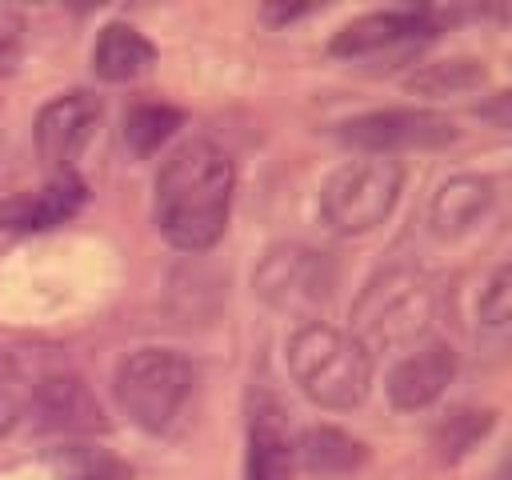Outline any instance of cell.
Wrapping results in <instances>:
<instances>
[{"label": "cell", "mask_w": 512, "mask_h": 480, "mask_svg": "<svg viewBox=\"0 0 512 480\" xmlns=\"http://www.w3.org/2000/svg\"><path fill=\"white\" fill-rule=\"evenodd\" d=\"M236 168L232 156L204 136L180 140L156 172V228L180 252H208L224 228L232 208Z\"/></svg>", "instance_id": "obj_1"}, {"label": "cell", "mask_w": 512, "mask_h": 480, "mask_svg": "<svg viewBox=\"0 0 512 480\" xmlns=\"http://www.w3.org/2000/svg\"><path fill=\"white\" fill-rule=\"evenodd\" d=\"M436 320V288L428 272L412 264L380 268L352 304V336L364 352L372 348H412Z\"/></svg>", "instance_id": "obj_2"}, {"label": "cell", "mask_w": 512, "mask_h": 480, "mask_svg": "<svg viewBox=\"0 0 512 480\" xmlns=\"http://www.w3.org/2000/svg\"><path fill=\"white\" fill-rule=\"evenodd\" d=\"M288 372L312 404L348 412V408L364 404V396H368L372 356L344 328L300 324L288 336Z\"/></svg>", "instance_id": "obj_3"}, {"label": "cell", "mask_w": 512, "mask_h": 480, "mask_svg": "<svg viewBox=\"0 0 512 480\" xmlns=\"http://www.w3.org/2000/svg\"><path fill=\"white\" fill-rule=\"evenodd\" d=\"M196 368L176 348H136L116 364L112 392L124 416L144 432H164L192 396Z\"/></svg>", "instance_id": "obj_4"}, {"label": "cell", "mask_w": 512, "mask_h": 480, "mask_svg": "<svg viewBox=\"0 0 512 480\" xmlns=\"http://www.w3.org/2000/svg\"><path fill=\"white\" fill-rule=\"evenodd\" d=\"M404 168L392 156H360L340 164L320 188V220L340 236H364L388 220L400 200Z\"/></svg>", "instance_id": "obj_5"}, {"label": "cell", "mask_w": 512, "mask_h": 480, "mask_svg": "<svg viewBox=\"0 0 512 480\" xmlns=\"http://www.w3.org/2000/svg\"><path fill=\"white\" fill-rule=\"evenodd\" d=\"M336 276L340 272H336V260L328 252L300 244V240H284L260 256V264L252 272V288L276 312L312 316L332 300Z\"/></svg>", "instance_id": "obj_6"}, {"label": "cell", "mask_w": 512, "mask_h": 480, "mask_svg": "<svg viewBox=\"0 0 512 480\" xmlns=\"http://www.w3.org/2000/svg\"><path fill=\"white\" fill-rule=\"evenodd\" d=\"M340 140L364 156H388L400 148H444L456 140V124L432 108H376L344 120Z\"/></svg>", "instance_id": "obj_7"}, {"label": "cell", "mask_w": 512, "mask_h": 480, "mask_svg": "<svg viewBox=\"0 0 512 480\" xmlns=\"http://www.w3.org/2000/svg\"><path fill=\"white\" fill-rule=\"evenodd\" d=\"M24 416L40 428V432H56V436H92L104 432V408L92 396V388L64 368H40L28 384L24 396Z\"/></svg>", "instance_id": "obj_8"}, {"label": "cell", "mask_w": 512, "mask_h": 480, "mask_svg": "<svg viewBox=\"0 0 512 480\" xmlns=\"http://www.w3.org/2000/svg\"><path fill=\"white\" fill-rule=\"evenodd\" d=\"M100 96L76 88L64 92L56 100H48L36 112L32 136H36V156L52 176H72L76 160L84 156V148L92 144L96 128H100Z\"/></svg>", "instance_id": "obj_9"}, {"label": "cell", "mask_w": 512, "mask_h": 480, "mask_svg": "<svg viewBox=\"0 0 512 480\" xmlns=\"http://www.w3.org/2000/svg\"><path fill=\"white\" fill-rule=\"evenodd\" d=\"M456 376V348L448 340L412 344L388 372V400L396 412H420L444 396Z\"/></svg>", "instance_id": "obj_10"}, {"label": "cell", "mask_w": 512, "mask_h": 480, "mask_svg": "<svg viewBox=\"0 0 512 480\" xmlns=\"http://www.w3.org/2000/svg\"><path fill=\"white\" fill-rule=\"evenodd\" d=\"M432 32H436L432 12H368V16H356L352 24H344L332 36L328 52L344 56V60H360V56L388 52L396 44H412Z\"/></svg>", "instance_id": "obj_11"}, {"label": "cell", "mask_w": 512, "mask_h": 480, "mask_svg": "<svg viewBox=\"0 0 512 480\" xmlns=\"http://www.w3.org/2000/svg\"><path fill=\"white\" fill-rule=\"evenodd\" d=\"M84 196H88V188H84V180L76 172L72 176H52L36 192L8 196L0 204V224L12 228V232H44V228H56L68 216H76Z\"/></svg>", "instance_id": "obj_12"}, {"label": "cell", "mask_w": 512, "mask_h": 480, "mask_svg": "<svg viewBox=\"0 0 512 480\" xmlns=\"http://www.w3.org/2000/svg\"><path fill=\"white\" fill-rule=\"evenodd\" d=\"M496 200V184L480 172H460V176H448L436 192H432V204H428V224L436 236L452 240V236H464L472 224H480L488 216Z\"/></svg>", "instance_id": "obj_13"}, {"label": "cell", "mask_w": 512, "mask_h": 480, "mask_svg": "<svg viewBox=\"0 0 512 480\" xmlns=\"http://www.w3.org/2000/svg\"><path fill=\"white\" fill-rule=\"evenodd\" d=\"M152 60H156V48H152V40H148L140 28L112 20V24H104V28L96 32V44H92V72H96L100 80H108V84H128V80L144 76V72L152 68Z\"/></svg>", "instance_id": "obj_14"}, {"label": "cell", "mask_w": 512, "mask_h": 480, "mask_svg": "<svg viewBox=\"0 0 512 480\" xmlns=\"http://www.w3.org/2000/svg\"><path fill=\"white\" fill-rule=\"evenodd\" d=\"M296 456H300V464L312 476H320V480H344L356 468H364L368 448L356 436H348L344 428L312 424V428H304V436L296 444Z\"/></svg>", "instance_id": "obj_15"}, {"label": "cell", "mask_w": 512, "mask_h": 480, "mask_svg": "<svg viewBox=\"0 0 512 480\" xmlns=\"http://www.w3.org/2000/svg\"><path fill=\"white\" fill-rule=\"evenodd\" d=\"M296 476V444L276 412H256L248 428V460L244 480H292Z\"/></svg>", "instance_id": "obj_16"}, {"label": "cell", "mask_w": 512, "mask_h": 480, "mask_svg": "<svg viewBox=\"0 0 512 480\" xmlns=\"http://www.w3.org/2000/svg\"><path fill=\"white\" fill-rule=\"evenodd\" d=\"M484 84H488V68L472 56L436 60L408 76V92H420V96H456V92H476Z\"/></svg>", "instance_id": "obj_17"}, {"label": "cell", "mask_w": 512, "mask_h": 480, "mask_svg": "<svg viewBox=\"0 0 512 480\" xmlns=\"http://www.w3.org/2000/svg\"><path fill=\"white\" fill-rule=\"evenodd\" d=\"M492 420H496L492 408H452V412L432 428V448H436V456L448 460V464L460 460V456H468V452L488 436Z\"/></svg>", "instance_id": "obj_18"}, {"label": "cell", "mask_w": 512, "mask_h": 480, "mask_svg": "<svg viewBox=\"0 0 512 480\" xmlns=\"http://www.w3.org/2000/svg\"><path fill=\"white\" fill-rule=\"evenodd\" d=\"M180 128V112L172 104H136L124 116V144L136 156H152Z\"/></svg>", "instance_id": "obj_19"}, {"label": "cell", "mask_w": 512, "mask_h": 480, "mask_svg": "<svg viewBox=\"0 0 512 480\" xmlns=\"http://www.w3.org/2000/svg\"><path fill=\"white\" fill-rule=\"evenodd\" d=\"M36 376V372H32ZM32 376L24 372V364L8 352H0V436H8L20 416H24V396H28V384Z\"/></svg>", "instance_id": "obj_20"}, {"label": "cell", "mask_w": 512, "mask_h": 480, "mask_svg": "<svg viewBox=\"0 0 512 480\" xmlns=\"http://www.w3.org/2000/svg\"><path fill=\"white\" fill-rule=\"evenodd\" d=\"M476 316L484 328H504L512 320V268L500 264L488 284L480 288V300H476Z\"/></svg>", "instance_id": "obj_21"}, {"label": "cell", "mask_w": 512, "mask_h": 480, "mask_svg": "<svg viewBox=\"0 0 512 480\" xmlns=\"http://www.w3.org/2000/svg\"><path fill=\"white\" fill-rule=\"evenodd\" d=\"M24 56V24L16 16H0V76L16 72Z\"/></svg>", "instance_id": "obj_22"}, {"label": "cell", "mask_w": 512, "mask_h": 480, "mask_svg": "<svg viewBox=\"0 0 512 480\" xmlns=\"http://www.w3.org/2000/svg\"><path fill=\"white\" fill-rule=\"evenodd\" d=\"M304 12H308L304 4H296V8H264L268 20H292V16H304Z\"/></svg>", "instance_id": "obj_23"}]
</instances>
